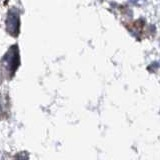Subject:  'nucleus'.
Instances as JSON below:
<instances>
[{"mask_svg":"<svg viewBox=\"0 0 160 160\" xmlns=\"http://www.w3.org/2000/svg\"><path fill=\"white\" fill-rule=\"evenodd\" d=\"M2 64L3 68L7 71L8 75L12 76L19 64V54L17 46L14 45L8 50L2 59Z\"/></svg>","mask_w":160,"mask_h":160,"instance_id":"1","label":"nucleus"},{"mask_svg":"<svg viewBox=\"0 0 160 160\" xmlns=\"http://www.w3.org/2000/svg\"><path fill=\"white\" fill-rule=\"evenodd\" d=\"M19 26H20V21H19V15L17 10L15 9L9 10L6 18L7 32L10 35H12V36H17L19 33Z\"/></svg>","mask_w":160,"mask_h":160,"instance_id":"2","label":"nucleus"},{"mask_svg":"<svg viewBox=\"0 0 160 160\" xmlns=\"http://www.w3.org/2000/svg\"><path fill=\"white\" fill-rule=\"evenodd\" d=\"M15 160H28V153L26 151H21L15 155Z\"/></svg>","mask_w":160,"mask_h":160,"instance_id":"3","label":"nucleus"},{"mask_svg":"<svg viewBox=\"0 0 160 160\" xmlns=\"http://www.w3.org/2000/svg\"><path fill=\"white\" fill-rule=\"evenodd\" d=\"M0 160H11V156L9 153L1 151L0 152Z\"/></svg>","mask_w":160,"mask_h":160,"instance_id":"4","label":"nucleus"},{"mask_svg":"<svg viewBox=\"0 0 160 160\" xmlns=\"http://www.w3.org/2000/svg\"><path fill=\"white\" fill-rule=\"evenodd\" d=\"M2 113H3V104L1 101V97H0V117H1Z\"/></svg>","mask_w":160,"mask_h":160,"instance_id":"5","label":"nucleus"},{"mask_svg":"<svg viewBox=\"0 0 160 160\" xmlns=\"http://www.w3.org/2000/svg\"><path fill=\"white\" fill-rule=\"evenodd\" d=\"M130 2H132V3H138L140 0H129Z\"/></svg>","mask_w":160,"mask_h":160,"instance_id":"6","label":"nucleus"},{"mask_svg":"<svg viewBox=\"0 0 160 160\" xmlns=\"http://www.w3.org/2000/svg\"><path fill=\"white\" fill-rule=\"evenodd\" d=\"M0 83H1V72H0Z\"/></svg>","mask_w":160,"mask_h":160,"instance_id":"7","label":"nucleus"}]
</instances>
